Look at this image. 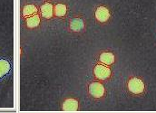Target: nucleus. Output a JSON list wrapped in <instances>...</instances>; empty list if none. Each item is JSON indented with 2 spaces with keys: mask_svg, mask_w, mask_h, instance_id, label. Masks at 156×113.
I'll return each mask as SVG.
<instances>
[{
  "mask_svg": "<svg viewBox=\"0 0 156 113\" xmlns=\"http://www.w3.org/2000/svg\"><path fill=\"white\" fill-rule=\"evenodd\" d=\"M94 76L99 80H106L111 75V71L108 67L105 65L97 64L94 67Z\"/></svg>",
  "mask_w": 156,
  "mask_h": 113,
  "instance_id": "7ed1b4c3",
  "label": "nucleus"
},
{
  "mask_svg": "<svg viewBox=\"0 0 156 113\" xmlns=\"http://www.w3.org/2000/svg\"><path fill=\"white\" fill-rule=\"evenodd\" d=\"M128 90L133 94H141L144 91V83L139 78H132L128 81Z\"/></svg>",
  "mask_w": 156,
  "mask_h": 113,
  "instance_id": "f257e3e1",
  "label": "nucleus"
},
{
  "mask_svg": "<svg viewBox=\"0 0 156 113\" xmlns=\"http://www.w3.org/2000/svg\"><path fill=\"white\" fill-rule=\"evenodd\" d=\"M95 18L100 23H105L110 18V12L105 6H99L95 11Z\"/></svg>",
  "mask_w": 156,
  "mask_h": 113,
  "instance_id": "20e7f679",
  "label": "nucleus"
},
{
  "mask_svg": "<svg viewBox=\"0 0 156 113\" xmlns=\"http://www.w3.org/2000/svg\"><path fill=\"white\" fill-rule=\"evenodd\" d=\"M54 13L58 17H63L66 14V5L65 4H57L55 7Z\"/></svg>",
  "mask_w": 156,
  "mask_h": 113,
  "instance_id": "f8f14e48",
  "label": "nucleus"
},
{
  "mask_svg": "<svg viewBox=\"0 0 156 113\" xmlns=\"http://www.w3.org/2000/svg\"><path fill=\"white\" fill-rule=\"evenodd\" d=\"M41 14L44 18H51L54 15V6L50 3H45L41 6Z\"/></svg>",
  "mask_w": 156,
  "mask_h": 113,
  "instance_id": "0eeeda50",
  "label": "nucleus"
},
{
  "mask_svg": "<svg viewBox=\"0 0 156 113\" xmlns=\"http://www.w3.org/2000/svg\"><path fill=\"white\" fill-rule=\"evenodd\" d=\"M84 27V22L81 18H74L70 23V28L74 32H80Z\"/></svg>",
  "mask_w": 156,
  "mask_h": 113,
  "instance_id": "6e6552de",
  "label": "nucleus"
},
{
  "mask_svg": "<svg viewBox=\"0 0 156 113\" xmlns=\"http://www.w3.org/2000/svg\"><path fill=\"white\" fill-rule=\"evenodd\" d=\"M62 109L66 111H76L78 110V101L75 99H67L64 101Z\"/></svg>",
  "mask_w": 156,
  "mask_h": 113,
  "instance_id": "39448f33",
  "label": "nucleus"
},
{
  "mask_svg": "<svg viewBox=\"0 0 156 113\" xmlns=\"http://www.w3.org/2000/svg\"><path fill=\"white\" fill-rule=\"evenodd\" d=\"M10 71V64L5 59H0V79L6 75Z\"/></svg>",
  "mask_w": 156,
  "mask_h": 113,
  "instance_id": "1a4fd4ad",
  "label": "nucleus"
},
{
  "mask_svg": "<svg viewBox=\"0 0 156 113\" xmlns=\"http://www.w3.org/2000/svg\"><path fill=\"white\" fill-rule=\"evenodd\" d=\"M39 23H40V17L38 15H31L27 19V26L29 28H35L38 26Z\"/></svg>",
  "mask_w": 156,
  "mask_h": 113,
  "instance_id": "9b49d317",
  "label": "nucleus"
},
{
  "mask_svg": "<svg viewBox=\"0 0 156 113\" xmlns=\"http://www.w3.org/2000/svg\"><path fill=\"white\" fill-rule=\"evenodd\" d=\"M99 60L102 63L105 65H111L115 63V55L110 52H105L101 53Z\"/></svg>",
  "mask_w": 156,
  "mask_h": 113,
  "instance_id": "423d86ee",
  "label": "nucleus"
},
{
  "mask_svg": "<svg viewBox=\"0 0 156 113\" xmlns=\"http://www.w3.org/2000/svg\"><path fill=\"white\" fill-rule=\"evenodd\" d=\"M37 8L34 5H27L23 8V15L25 17H29L31 15H34L35 14H37Z\"/></svg>",
  "mask_w": 156,
  "mask_h": 113,
  "instance_id": "9d476101",
  "label": "nucleus"
},
{
  "mask_svg": "<svg viewBox=\"0 0 156 113\" xmlns=\"http://www.w3.org/2000/svg\"><path fill=\"white\" fill-rule=\"evenodd\" d=\"M89 93L94 98H101L105 94V88L100 82H93L89 85Z\"/></svg>",
  "mask_w": 156,
  "mask_h": 113,
  "instance_id": "f03ea898",
  "label": "nucleus"
}]
</instances>
